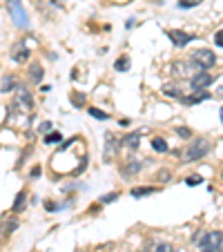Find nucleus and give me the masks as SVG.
Returning a JSON list of instances; mask_svg holds the SVG:
<instances>
[{"instance_id": "1", "label": "nucleus", "mask_w": 223, "mask_h": 252, "mask_svg": "<svg viewBox=\"0 0 223 252\" xmlns=\"http://www.w3.org/2000/svg\"><path fill=\"white\" fill-rule=\"evenodd\" d=\"M194 243L201 248L203 252H219L223 243V234L221 232H203L201 237H194Z\"/></svg>"}, {"instance_id": "2", "label": "nucleus", "mask_w": 223, "mask_h": 252, "mask_svg": "<svg viewBox=\"0 0 223 252\" xmlns=\"http://www.w3.org/2000/svg\"><path fill=\"white\" fill-rule=\"evenodd\" d=\"M192 63H194L196 67H201V69H210V67L217 63V56H214V52H210V49H196V52L192 54Z\"/></svg>"}, {"instance_id": "3", "label": "nucleus", "mask_w": 223, "mask_h": 252, "mask_svg": "<svg viewBox=\"0 0 223 252\" xmlns=\"http://www.w3.org/2000/svg\"><path fill=\"white\" fill-rule=\"evenodd\" d=\"M208 152H210V145H208V141H203V138H199V141H196V143H192L190 148H188V152H185V158H188V161H196V158H203Z\"/></svg>"}, {"instance_id": "4", "label": "nucleus", "mask_w": 223, "mask_h": 252, "mask_svg": "<svg viewBox=\"0 0 223 252\" xmlns=\"http://www.w3.org/2000/svg\"><path fill=\"white\" fill-rule=\"evenodd\" d=\"M212 74H205V71H201V74H194V76L190 78V87L194 92H201L203 87H208V85H212Z\"/></svg>"}, {"instance_id": "5", "label": "nucleus", "mask_w": 223, "mask_h": 252, "mask_svg": "<svg viewBox=\"0 0 223 252\" xmlns=\"http://www.w3.org/2000/svg\"><path fill=\"white\" fill-rule=\"evenodd\" d=\"M9 11H11V16L16 18V25L27 27V14H25L23 7H20V0H9Z\"/></svg>"}, {"instance_id": "6", "label": "nucleus", "mask_w": 223, "mask_h": 252, "mask_svg": "<svg viewBox=\"0 0 223 252\" xmlns=\"http://www.w3.org/2000/svg\"><path fill=\"white\" fill-rule=\"evenodd\" d=\"M18 92V94H16V105H18V107H23L25 112H29L32 110V96L27 94V90H23V87H20V90H16Z\"/></svg>"}, {"instance_id": "7", "label": "nucleus", "mask_w": 223, "mask_h": 252, "mask_svg": "<svg viewBox=\"0 0 223 252\" xmlns=\"http://www.w3.org/2000/svg\"><path fill=\"white\" fill-rule=\"evenodd\" d=\"M167 36L172 38V43L179 45V47H183V45H188L194 36H190V33H185V32H167Z\"/></svg>"}, {"instance_id": "8", "label": "nucleus", "mask_w": 223, "mask_h": 252, "mask_svg": "<svg viewBox=\"0 0 223 252\" xmlns=\"http://www.w3.org/2000/svg\"><path fill=\"white\" fill-rule=\"evenodd\" d=\"M138 143H141V134L134 132V134H127V136L121 141V145H125V148H129V150H136Z\"/></svg>"}, {"instance_id": "9", "label": "nucleus", "mask_w": 223, "mask_h": 252, "mask_svg": "<svg viewBox=\"0 0 223 252\" xmlns=\"http://www.w3.org/2000/svg\"><path fill=\"white\" fill-rule=\"evenodd\" d=\"M147 252H172V246L165 241H154L152 246L147 248Z\"/></svg>"}, {"instance_id": "10", "label": "nucleus", "mask_w": 223, "mask_h": 252, "mask_svg": "<svg viewBox=\"0 0 223 252\" xmlns=\"http://www.w3.org/2000/svg\"><path fill=\"white\" fill-rule=\"evenodd\" d=\"M163 94L172 96V98H183V92H181V87H174V85H165V87H163Z\"/></svg>"}, {"instance_id": "11", "label": "nucleus", "mask_w": 223, "mask_h": 252, "mask_svg": "<svg viewBox=\"0 0 223 252\" xmlns=\"http://www.w3.org/2000/svg\"><path fill=\"white\" fill-rule=\"evenodd\" d=\"M32 78L36 83L43 81V67H40V65H32Z\"/></svg>"}, {"instance_id": "12", "label": "nucleus", "mask_w": 223, "mask_h": 252, "mask_svg": "<svg viewBox=\"0 0 223 252\" xmlns=\"http://www.w3.org/2000/svg\"><path fill=\"white\" fill-rule=\"evenodd\" d=\"M174 69H176V71H183L181 76H192V74H196V71L190 69V67L185 65V63H179V65H174Z\"/></svg>"}, {"instance_id": "13", "label": "nucleus", "mask_w": 223, "mask_h": 252, "mask_svg": "<svg viewBox=\"0 0 223 252\" xmlns=\"http://www.w3.org/2000/svg\"><path fill=\"white\" fill-rule=\"evenodd\" d=\"M152 145H154V150H157V152H167V143L163 141V138H154Z\"/></svg>"}, {"instance_id": "14", "label": "nucleus", "mask_w": 223, "mask_h": 252, "mask_svg": "<svg viewBox=\"0 0 223 252\" xmlns=\"http://www.w3.org/2000/svg\"><path fill=\"white\" fill-rule=\"evenodd\" d=\"M154 188H134L132 190V196H145V194H152Z\"/></svg>"}, {"instance_id": "15", "label": "nucleus", "mask_w": 223, "mask_h": 252, "mask_svg": "<svg viewBox=\"0 0 223 252\" xmlns=\"http://www.w3.org/2000/svg\"><path fill=\"white\" fill-rule=\"evenodd\" d=\"M27 56H29V54H27V49H25V47H20V52H18V49L14 52V61H18V63L27 61Z\"/></svg>"}, {"instance_id": "16", "label": "nucleus", "mask_w": 223, "mask_h": 252, "mask_svg": "<svg viewBox=\"0 0 223 252\" xmlns=\"http://www.w3.org/2000/svg\"><path fill=\"white\" fill-rule=\"evenodd\" d=\"M87 112H90V114L94 116V119H100V121H103V119H107V114H105V112H100V110H96V107H90V110H87Z\"/></svg>"}, {"instance_id": "17", "label": "nucleus", "mask_w": 223, "mask_h": 252, "mask_svg": "<svg viewBox=\"0 0 223 252\" xmlns=\"http://www.w3.org/2000/svg\"><path fill=\"white\" fill-rule=\"evenodd\" d=\"M61 141V134L58 132H54V134H49V136H45V143H47V145H52V143H58Z\"/></svg>"}, {"instance_id": "18", "label": "nucleus", "mask_w": 223, "mask_h": 252, "mask_svg": "<svg viewBox=\"0 0 223 252\" xmlns=\"http://www.w3.org/2000/svg\"><path fill=\"white\" fill-rule=\"evenodd\" d=\"M127 67H129V61H127V58H121V61H116V69L123 71V69H127Z\"/></svg>"}, {"instance_id": "19", "label": "nucleus", "mask_w": 223, "mask_h": 252, "mask_svg": "<svg viewBox=\"0 0 223 252\" xmlns=\"http://www.w3.org/2000/svg\"><path fill=\"white\" fill-rule=\"evenodd\" d=\"M25 192H20V194H18V201H16V203H14V210H20V208H23V203H25Z\"/></svg>"}, {"instance_id": "20", "label": "nucleus", "mask_w": 223, "mask_h": 252, "mask_svg": "<svg viewBox=\"0 0 223 252\" xmlns=\"http://www.w3.org/2000/svg\"><path fill=\"white\" fill-rule=\"evenodd\" d=\"M214 43H217L219 47H223V29H221V32L217 33V36H214Z\"/></svg>"}, {"instance_id": "21", "label": "nucleus", "mask_w": 223, "mask_h": 252, "mask_svg": "<svg viewBox=\"0 0 223 252\" xmlns=\"http://www.w3.org/2000/svg\"><path fill=\"white\" fill-rule=\"evenodd\" d=\"M201 183V176H190V179H188V186H199Z\"/></svg>"}, {"instance_id": "22", "label": "nucleus", "mask_w": 223, "mask_h": 252, "mask_svg": "<svg viewBox=\"0 0 223 252\" xmlns=\"http://www.w3.org/2000/svg\"><path fill=\"white\" fill-rule=\"evenodd\" d=\"M107 141H109V143H114V136H112V134H107ZM107 157H112V148L105 150V158H107Z\"/></svg>"}, {"instance_id": "23", "label": "nucleus", "mask_w": 223, "mask_h": 252, "mask_svg": "<svg viewBox=\"0 0 223 252\" xmlns=\"http://www.w3.org/2000/svg\"><path fill=\"white\" fill-rule=\"evenodd\" d=\"M179 134H181L183 138H190V129H185V127H181V129H179Z\"/></svg>"}, {"instance_id": "24", "label": "nucleus", "mask_w": 223, "mask_h": 252, "mask_svg": "<svg viewBox=\"0 0 223 252\" xmlns=\"http://www.w3.org/2000/svg\"><path fill=\"white\" fill-rule=\"evenodd\" d=\"M11 85H14V83H11V78H7V81H5V85H2V92H7Z\"/></svg>"}, {"instance_id": "25", "label": "nucleus", "mask_w": 223, "mask_h": 252, "mask_svg": "<svg viewBox=\"0 0 223 252\" xmlns=\"http://www.w3.org/2000/svg\"><path fill=\"white\" fill-rule=\"evenodd\" d=\"M49 129H52V125H49V123H43V125H40V132H49Z\"/></svg>"}, {"instance_id": "26", "label": "nucleus", "mask_w": 223, "mask_h": 252, "mask_svg": "<svg viewBox=\"0 0 223 252\" xmlns=\"http://www.w3.org/2000/svg\"><path fill=\"white\" fill-rule=\"evenodd\" d=\"M219 96H223V85H221V87H219Z\"/></svg>"}, {"instance_id": "27", "label": "nucleus", "mask_w": 223, "mask_h": 252, "mask_svg": "<svg viewBox=\"0 0 223 252\" xmlns=\"http://www.w3.org/2000/svg\"><path fill=\"white\" fill-rule=\"evenodd\" d=\"M219 252H223V243H221V250H219Z\"/></svg>"}, {"instance_id": "28", "label": "nucleus", "mask_w": 223, "mask_h": 252, "mask_svg": "<svg viewBox=\"0 0 223 252\" xmlns=\"http://www.w3.org/2000/svg\"><path fill=\"white\" fill-rule=\"evenodd\" d=\"M221 121H223V110H221Z\"/></svg>"}]
</instances>
